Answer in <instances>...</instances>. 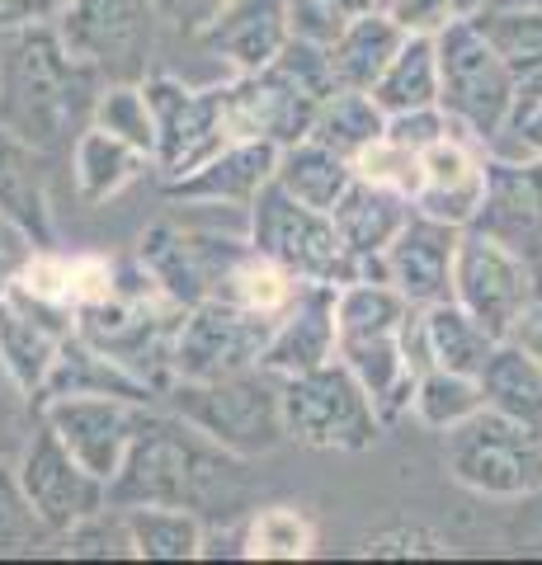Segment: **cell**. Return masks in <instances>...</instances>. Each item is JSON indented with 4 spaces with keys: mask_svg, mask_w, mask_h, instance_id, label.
<instances>
[{
    "mask_svg": "<svg viewBox=\"0 0 542 565\" xmlns=\"http://www.w3.org/2000/svg\"><path fill=\"white\" fill-rule=\"evenodd\" d=\"M246 462L251 457L226 452L174 411L147 405L124 467L109 481V504H180L203 519H232L251 486Z\"/></svg>",
    "mask_w": 542,
    "mask_h": 565,
    "instance_id": "6da1fadb",
    "label": "cell"
},
{
    "mask_svg": "<svg viewBox=\"0 0 542 565\" xmlns=\"http://www.w3.org/2000/svg\"><path fill=\"white\" fill-rule=\"evenodd\" d=\"M104 81L62 43L57 24L10 29L0 43V122L43 156L72 151L95 122Z\"/></svg>",
    "mask_w": 542,
    "mask_h": 565,
    "instance_id": "7a4b0ae2",
    "label": "cell"
},
{
    "mask_svg": "<svg viewBox=\"0 0 542 565\" xmlns=\"http://www.w3.org/2000/svg\"><path fill=\"white\" fill-rule=\"evenodd\" d=\"M336 316H340L336 359L369 386L382 424H396L411 411L415 377H419L406 353V326L415 316V302L382 278H359L340 288Z\"/></svg>",
    "mask_w": 542,
    "mask_h": 565,
    "instance_id": "3957f363",
    "label": "cell"
},
{
    "mask_svg": "<svg viewBox=\"0 0 542 565\" xmlns=\"http://www.w3.org/2000/svg\"><path fill=\"white\" fill-rule=\"evenodd\" d=\"M180 321H184V307L137 259V269L118 278V288L104 302L76 311V334L91 349H99L104 359H114L124 373L147 382L156 396H166V386L174 382L170 353H174Z\"/></svg>",
    "mask_w": 542,
    "mask_h": 565,
    "instance_id": "277c9868",
    "label": "cell"
},
{
    "mask_svg": "<svg viewBox=\"0 0 542 565\" xmlns=\"http://www.w3.org/2000/svg\"><path fill=\"white\" fill-rule=\"evenodd\" d=\"M166 411L189 419L199 434H208L236 457H265L288 438L284 386L265 367L213 382H170Z\"/></svg>",
    "mask_w": 542,
    "mask_h": 565,
    "instance_id": "5b68a950",
    "label": "cell"
},
{
    "mask_svg": "<svg viewBox=\"0 0 542 565\" xmlns=\"http://www.w3.org/2000/svg\"><path fill=\"white\" fill-rule=\"evenodd\" d=\"M444 467L463 490L486 500H533L542 494V429L481 405L444 434Z\"/></svg>",
    "mask_w": 542,
    "mask_h": 565,
    "instance_id": "8992f818",
    "label": "cell"
},
{
    "mask_svg": "<svg viewBox=\"0 0 542 565\" xmlns=\"http://www.w3.org/2000/svg\"><path fill=\"white\" fill-rule=\"evenodd\" d=\"M246 212H251V232H246L251 245L265 259L284 264L293 278L336 282V288L363 278V264L344 245L336 217L321 207H307L302 199H293L278 180H269L259 189V199Z\"/></svg>",
    "mask_w": 542,
    "mask_h": 565,
    "instance_id": "52a82bcc",
    "label": "cell"
},
{
    "mask_svg": "<svg viewBox=\"0 0 542 565\" xmlns=\"http://www.w3.org/2000/svg\"><path fill=\"white\" fill-rule=\"evenodd\" d=\"M514 66L500 57V47L486 39L477 20H453L439 33V109L463 132L481 137L486 147L500 137L519 99Z\"/></svg>",
    "mask_w": 542,
    "mask_h": 565,
    "instance_id": "ba28073f",
    "label": "cell"
},
{
    "mask_svg": "<svg viewBox=\"0 0 542 565\" xmlns=\"http://www.w3.org/2000/svg\"><path fill=\"white\" fill-rule=\"evenodd\" d=\"M284 386V424L288 438L307 448H326V452H369L382 438V415L378 401L340 359H330L311 373L297 377H278Z\"/></svg>",
    "mask_w": 542,
    "mask_h": 565,
    "instance_id": "9c48e42d",
    "label": "cell"
},
{
    "mask_svg": "<svg viewBox=\"0 0 542 565\" xmlns=\"http://www.w3.org/2000/svg\"><path fill=\"white\" fill-rule=\"evenodd\" d=\"M166 14L156 0H66L57 10L62 43L104 81H147V57Z\"/></svg>",
    "mask_w": 542,
    "mask_h": 565,
    "instance_id": "30bf717a",
    "label": "cell"
},
{
    "mask_svg": "<svg viewBox=\"0 0 542 565\" xmlns=\"http://www.w3.org/2000/svg\"><path fill=\"white\" fill-rule=\"evenodd\" d=\"M453 297L504 340L519 316L542 297V278L529 250L481 232V226H467L458 245V269H453Z\"/></svg>",
    "mask_w": 542,
    "mask_h": 565,
    "instance_id": "8fae6325",
    "label": "cell"
},
{
    "mask_svg": "<svg viewBox=\"0 0 542 565\" xmlns=\"http://www.w3.org/2000/svg\"><path fill=\"white\" fill-rule=\"evenodd\" d=\"M14 481H20L29 509L43 519V527L57 542L72 533L81 519H91L109 504V481H99V476L47 429L43 415L29 429L20 457H14Z\"/></svg>",
    "mask_w": 542,
    "mask_h": 565,
    "instance_id": "7c38bea8",
    "label": "cell"
},
{
    "mask_svg": "<svg viewBox=\"0 0 542 565\" xmlns=\"http://www.w3.org/2000/svg\"><path fill=\"white\" fill-rule=\"evenodd\" d=\"M274 334V316L246 311L236 302H199L184 311L180 334H174V382H213V377H236L259 367Z\"/></svg>",
    "mask_w": 542,
    "mask_h": 565,
    "instance_id": "4fadbf2b",
    "label": "cell"
},
{
    "mask_svg": "<svg viewBox=\"0 0 542 565\" xmlns=\"http://www.w3.org/2000/svg\"><path fill=\"white\" fill-rule=\"evenodd\" d=\"M147 99H151V118H156V170L166 180L199 170L208 156H217L226 141V118H222V90L208 85L174 81V76H147Z\"/></svg>",
    "mask_w": 542,
    "mask_h": 565,
    "instance_id": "5bb4252c",
    "label": "cell"
},
{
    "mask_svg": "<svg viewBox=\"0 0 542 565\" xmlns=\"http://www.w3.org/2000/svg\"><path fill=\"white\" fill-rule=\"evenodd\" d=\"M246 250H251V236L232 241V236H217V232H189V226L161 222L142 236L137 259H142V269L189 311L199 302L222 297L226 274L236 269V259Z\"/></svg>",
    "mask_w": 542,
    "mask_h": 565,
    "instance_id": "9a60e30c",
    "label": "cell"
},
{
    "mask_svg": "<svg viewBox=\"0 0 542 565\" xmlns=\"http://www.w3.org/2000/svg\"><path fill=\"white\" fill-rule=\"evenodd\" d=\"M217 90H222V118H226V137L232 141L293 147V141L311 137V122L321 114V99H311L302 85H293L274 66L236 71V81L217 85Z\"/></svg>",
    "mask_w": 542,
    "mask_h": 565,
    "instance_id": "2e32d148",
    "label": "cell"
},
{
    "mask_svg": "<svg viewBox=\"0 0 542 565\" xmlns=\"http://www.w3.org/2000/svg\"><path fill=\"white\" fill-rule=\"evenodd\" d=\"M39 415L99 481H114L137 438V424H142L147 405L128 396H109V392H76V396L43 401Z\"/></svg>",
    "mask_w": 542,
    "mask_h": 565,
    "instance_id": "e0dca14e",
    "label": "cell"
},
{
    "mask_svg": "<svg viewBox=\"0 0 542 565\" xmlns=\"http://www.w3.org/2000/svg\"><path fill=\"white\" fill-rule=\"evenodd\" d=\"M419 189H415V207L429 212L439 222L453 226H471L477 212L486 203V189H491V147L481 137L463 132L453 122V132L444 141L419 156Z\"/></svg>",
    "mask_w": 542,
    "mask_h": 565,
    "instance_id": "ac0fdd59",
    "label": "cell"
},
{
    "mask_svg": "<svg viewBox=\"0 0 542 565\" xmlns=\"http://www.w3.org/2000/svg\"><path fill=\"white\" fill-rule=\"evenodd\" d=\"M467 226L439 222L429 212H411L396 241L382 250V282L406 292L415 307L453 297V269H458V245Z\"/></svg>",
    "mask_w": 542,
    "mask_h": 565,
    "instance_id": "d6986e66",
    "label": "cell"
},
{
    "mask_svg": "<svg viewBox=\"0 0 542 565\" xmlns=\"http://www.w3.org/2000/svg\"><path fill=\"white\" fill-rule=\"evenodd\" d=\"M72 330H76V316L47 311L14 288L0 292V373L20 386L33 405L43 401L47 377L57 367V353Z\"/></svg>",
    "mask_w": 542,
    "mask_h": 565,
    "instance_id": "ffe728a7",
    "label": "cell"
},
{
    "mask_svg": "<svg viewBox=\"0 0 542 565\" xmlns=\"http://www.w3.org/2000/svg\"><path fill=\"white\" fill-rule=\"evenodd\" d=\"M340 288L336 282H302L297 297L288 302V311L274 321L269 334V349L259 367L274 377H297V373H311L336 359L340 349Z\"/></svg>",
    "mask_w": 542,
    "mask_h": 565,
    "instance_id": "44dd1931",
    "label": "cell"
},
{
    "mask_svg": "<svg viewBox=\"0 0 542 565\" xmlns=\"http://www.w3.org/2000/svg\"><path fill=\"white\" fill-rule=\"evenodd\" d=\"M274 141H226L217 156H208L199 170L166 180V199L174 203H213V207H251L259 189L274 180L278 170Z\"/></svg>",
    "mask_w": 542,
    "mask_h": 565,
    "instance_id": "7402d4cb",
    "label": "cell"
},
{
    "mask_svg": "<svg viewBox=\"0 0 542 565\" xmlns=\"http://www.w3.org/2000/svg\"><path fill=\"white\" fill-rule=\"evenodd\" d=\"M288 39H293L288 0H226L213 14V24L199 33V43L213 52V57L232 62L236 71L269 66Z\"/></svg>",
    "mask_w": 542,
    "mask_h": 565,
    "instance_id": "603a6c76",
    "label": "cell"
},
{
    "mask_svg": "<svg viewBox=\"0 0 542 565\" xmlns=\"http://www.w3.org/2000/svg\"><path fill=\"white\" fill-rule=\"evenodd\" d=\"M415 212V203L396 189H382L373 180H354L349 193L336 203V226L344 245L354 250V259L363 264V278H382V250L396 241V232L406 226V217Z\"/></svg>",
    "mask_w": 542,
    "mask_h": 565,
    "instance_id": "cb8c5ba5",
    "label": "cell"
},
{
    "mask_svg": "<svg viewBox=\"0 0 542 565\" xmlns=\"http://www.w3.org/2000/svg\"><path fill=\"white\" fill-rule=\"evenodd\" d=\"M471 226L519 245V250L538 245L542 241V166L504 161V156L491 151V189H486V203Z\"/></svg>",
    "mask_w": 542,
    "mask_h": 565,
    "instance_id": "d4e9b609",
    "label": "cell"
},
{
    "mask_svg": "<svg viewBox=\"0 0 542 565\" xmlns=\"http://www.w3.org/2000/svg\"><path fill=\"white\" fill-rule=\"evenodd\" d=\"M496 344H500V334L486 330L458 297L419 307V359H425V367H448V373H463V377H481Z\"/></svg>",
    "mask_w": 542,
    "mask_h": 565,
    "instance_id": "484cf974",
    "label": "cell"
},
{
    "mask_svg": "<svg viewBox=\"0 0 542 565\" xmlns=\"http://www.w3.org/2000/svg\"><path fill=\"white\" fill-rule=\"evenodd\" d=\"M156 166L142 147H132L128 137H118L109 128L91 122L76 147H72V180H76V193L81 203H109L114 193H124L132 180H142V170Z\"/></svg>",
    "mask_w": 542,
    "mask_h": 565,
    "instance_id": "4316f807",
    "label": "cell"
},
{
    "mask_svg": "<svg viewBox=\"0 0 542 565\" xmlns=\"http://www.w3.org/2000/svg\"><path fill=\"white\" fill-rule=\"evenodd\" d=\"M0 212L20 222L39 245H52V207H47L43 151L29 147L24 137H14L6 122H0Z\"/></svg>",
    "mask_w": 542,
    "mask_h": 565,
    "instance_id": "83f0119b",
    "label": "cell"
},
{
    "mask_svg": "<svg viewBox=\"0 0 542 565\" xmlns=\"http://www.w3.org/2000/svg\"><path fill=\"white\" fill-rule=\"evenodd\" d=\"M406 39L411 33L401 29L387 10H373V14H363V20H349L340 29V39L330 43V62H336L340 90H373Z\"/></svg>",
    "mask_w": 542,
    "mask_h": 565,
    "instance_id": "f1b7e54d",
    "label": "cell"
},
{
    "mask_svg": "<svg viewBox=\"0 0 542 565\" xmlns=\"http://www.w3.org/2000/svg\"><path fill=\"white\" fill-rule=\"evenodd\" d=\"M274 180L284 184L293 199H302L307 207H321V212H336V203L349 193V184L359 180L354 161H344L340 151L321 147V141H293V147L278 151V170Z\"/></svg>",
    "mask_w": 542,
    "mask_h": 565,
    "instance_id": "f546056e",
    "label": "cell"
},
{
    "mask_svg": "<svg viewBox=\"0 0 542 565\" xmlns=\"http://www.w3.org/2000/svg\"><path fill=\"white\" fill-rule=\"evenodd\" d=\"M369 95L382 104L387 118L415 114V109H439V39L411 33Z\"/></svg>",
    "mask_w": 542,
    "mask_h": 565,
    "instance_id": "4dcf8cb0",
    "label": "cell"
},
{
    "mask_svg": "<svg viewBox=\"0 0 542 565\" xmlns=\"http://www.w3.org/2000/svg\"><path fill=\"white\" fill-rule=\"evenodd\" d=\"M128 514V533L137 546V561H199L203 556V537H208V519L194 509L180 504H132Z\"/></svg>",
    "mask_w": 542,
    "mask_h": 565,
    "instance_id": "1f68e13d",
    "label": "cell"
},
{
    "mask_svg": "<svg viewBox=\"0 0 542 565\" xmlns=\"http://www.w3.org/2000/svg\"><path fill=\"white\" fill-rule=\"evenodd\" d=\"M477 382L486 392V405H496V411L542 429V363L523 344L500 340Z\"/></svg>",
    "mask_w": 542,
    "mask_h": 565,
    "instance_id": "d6a6232c",
    "label": "cell"
},
{
    "mask_svg": "<svg viewBox=\"0 0 542 565\" xmlns=\"http://www.w3.org/2000/svg\"><path fill=\"white\" fill-rule=\"evenodd\" d=\"M317 552V519L297 504H265L241 519L246 561H307Z\"/></svg>",
    "mask_w": 542,
    "mask_h": 565,
    "instance_id": "836d02e7",
    "label": "cell"
},
{
    "mask_svg": "<svg viewBox=\"0 0 542 565\" xmlns=\"http://www.w3.org/2000/svg\"><path fill=\"white\" fill-rule=\"evenodd\" d=\"M378 137H387V114L369 90H336L311 122V141L340 151L344 161H359Z\"/></svg>",
    "mask_w": 542,
    "mask_h": 565,
    "instance_id": "e575fe53",
    "label": "cell"
},
{
    "mask_svg": "<svg viewBox=\"0 0 542 565\" xmlns=\"http://www.w3.org/2000/svg\"><path fill=\"white\" fill-rule=\"evenodd\" d=\"M486 405V392L477 377L448 373V367H425L415 377V396H411V415L434 434L458 429L463 419H471Z\"/></svg>",
    "mask_w": 542,
    "mask_h": 565,
    "instance_id": "d590c367",
    "label": "cell"
},
{
    "mask_svg": "<svg viewBox=\"0 0 542 565\" xmlns=\"http://www.w3.org/2000/svg\"><path fill=\"white\" fill-rule=\"evenodd\" d=\"M486 39L500 47V57L514 66L519 81H533L542 71V10L533 6H491L477 14Z\"/></svg>",
    "mask_w": 542,
    "mask_h": 565,
    "instance_id": "8d00e7d4",
    "label": "cell"
},
{
    "mask_svg": "<svg viewBox=\"0 0 542 565\" xmlns=\"http://www.w3.org/2000/svg\"><path fill=\"white\" fill-rule=\"evenodd\" d=\"M95 122L118 132V137H128L132 147H142L156 161V118H151V99H147L142 81H109L104 85L99 104H95Z\"/></svg>",
    "mask_w": 542,
    "mask_h": 565,
    "instance_id": "74e56055",
    "label": "cell"
},
{
    "mask_svg": "<svg viewBox=\"0 0 542 565\" xmlns=\"http://www.w3.org/2000/svg\"><path fill=\"white\" fill-rule=\"evenodd\" d=\"M62 552L76 561H137V546L128 533V514L118 504H104L99 514L81 519L72 533L62 537Z\"/></svg>",
    "mask_w": 542,
    "mask_h": 565,
    "instance_id": "f35d334b",
    "label": "cell"
},
{
    "mask_svg": "<svg viewBox=\"0 0 542 565\" xmlns=\"http://www.w3.org/2000/svg\"><path fill=\"white\" fill-rule=\"evenodd\" d=\"M47 542H57V537L29 509L20 481H14V467H0V556H29Z\"/></svg>",
    "mask_w": 542,
    "mask_h": 565,
    "instance_id": "ab89813d",
    "label": "cell"
},
{
    "mask_svg": "<svg viewBox=\"0 0 542 565\" xmlns=\"http://www.w3.org/2000/svg\"><path fill=\"white\" fill-rule=\"evenodd\" d=\"M491 151L504 161H523V166H542V85L529 81L519 85V99L510 118H504L500 137L491 141Z\"/></svg>",
    "mask_w": 542,
    "mask_h": 565,
    "instance_id": "60d3db41",
    "label": "cell"
},
{
    "mask_svg": "<svg viewBox=\"0 0 542 565\" xmlns=\"http://www.w3.org/2000/svg\"><path fill=\"white\" fill-rule=\"evenodd\" d=\"M419 156H425V151H411V147H401V141H392V137H378L373 147L354 161V170H359V180L396 189V193H406V199L415 203L419 170H425V166H419Z\"/></svg>",
    "mask_w": 542,
    "mask_h": 565,
    "instance_id": "b9f144b4",
    "label": "cell"
},
{
    "mask_svg": "<svg viewBox=\"0 0 542 565\" xmlns=\"http://www.w3.org/2000/svg\"><path fill=\"white\" fill-rule=\"evenodd\" d=\"M354 556H387V561H415V556H453V542L434 527L419 523H396L378 527V533L354 542Z\"/></svg>",
    "mask_w": 542,
    "mask_h": 565,
    "instance_id": "7bdbcfd3",
    "label": "cell"
},
{
    "mask_svg": "<svg viewBox=\"0 0 542 565\" xmlns=\"http://www.w3.org/2000/svg\"><path fill=\"white\" fill-rule=\"evenodd\" d=\"M33 424H39V405L0 373V467H14V457H20Z\"/></svg>",
    "mask_w": 542,
    "mask_h": 565,
    "instance_id": "ee69618b",
    "label": "cell"
},
{
    "mask_svg": "<svg viewBox=\"0 0 542 565\" xmlns=\"http://www.w3.org/2000/svg\"><path fill=\"white\" fill-rule=\"evenodd\" d=\"M453 132V118L444 109H415V114H392L387 118V137L401 141L411 151H429L434 141H444Z\"/></svg>",
    "mask_w": 542,
    "mask_h": 565,
    "instance_id": "f6af8a7d",
    "label": "cell"
},
{
    "mask_svg": "<svg viewBox=\"0 0 542 565\" xmlns=\"http://www.w3.org/2000/svg\"><path fill=\"white\" fill-rule=\"evenodd\" d=\"M392 20L406 29V33H425V39H439V33L463 20L458 14V0H396V6L387 10Z\"/></svg>",
    "mask_w": 542,
    "mask_h": 565,
    "instance_id": "bcb514c9",
    "label": "cell"
},
{
    "mask_svg": "<svg viewBox=\"0 0 542 565\" xmlns=\"http://www.w3.org/2000/svg\"><path fill=\"white\" fill-rule=\"evenodd\" d=\"M33 250H39V241H33L14 217H6V212H0V292H6L10 282L20 278V269L29 264Z\"/></svg>",
    "mask_w": 542,
    "mask_h": 565,
    "instance_id": "7dc6e473",
    "label": "cell"
},
{
    "mask_svg": "<svg viewBox=\"0 0 542 565\" xmlns=\"http://www.w3.org/2000/svg\"><path fill=\"white\" fill-rule=\"evenodd\" d=\"M66 0H0V33L24 24H52Z\"/></svg>",
    "mask_w": 542,
    "mask_h": 565,
    "instance_id": "c3c4849f",
    "label": "cell"
},
{
    "mask_svg": "<svg viewBox=\"0 0 542 565\" xmlns=\"http://www.w3.org/2000/svg\"><path fill=\"white\" fill-rule=\"evenodd\" d=\"M222 6L226 0H156V10H161L166 20H174L180 29H189V33H203Z\"/></svg>",
    "mask_w": 542,
    "mask_h": 565,
    "instance_id": "681fc988",
    "label": "cell"
},
{
    "mask_svg": "<svg viewBox=\"0 0 542 565\" xmlns=\"http://www.w3.org/2000/svg\"><path fill=\"white\" fill-rule=\"evenodd\" d=\"M504 340H514V344H523V349H529V353H533V359L542 363V297H538V302H533L529 311H523V316H519V321H514V330H510V334H504Z\"/></svg>",
    "mask_w": 542,
    "mask_h": 565,
    "instance_id": "f907efd6",
    "label": "cell"
},
{
    "mask_svg": "<svg viewBox=\"0 0 542 565\" xmlns=\"http://www.w3.org/2000/svg\"><path fill=\"white\" fill-rule=\"evenodd\" d=\"M533 509L529 514H519L514 527H510V542L519 546V552H538L542 556V494H533Z\"/></svg>",
    "mask_w": 542,
    "mask_h": 565,
    "instance_id": "816d5d0a",
    "label": "cell"
},
{
    "mask_svg": "<svg viewBox=\"0 0 542 565\" xmlns=\"http://www.w3.org/2000/svg\"><path fill=\"white\" fill-rule=\"evenodd\" d=\"M321 6L336 14L340 24H349V20H363V14H373V10H378V0H321Z\"/></svg>",
    "mask_w": 542,
    "mask_h": 565,
    "instance_id": "f5cc1de1",
    "label": "cell"
},
{
    "mask_svg": "<svg viewBox=\"0 0 542 565\" xmlns=\"http://www.w3.org/2000/svg\"><path fill=\"white\" fill-rule=\"evenodd\" d=\"M491 6H533V10H542V0H491ZM486 6V10H491Z\"/></svg>",
    "mask_w": 542,
    "mask_h": 565,
    "instance_id": "db71d44e",
    "label": "cell"
},
{
    "mask_svg": "<svg viewBox=\"0 0 542 565\" xmlns=\"http://www.w3.org/2000/svg\"><path fill=\"white\" fill-rule=\"evenodd\" d=\"M396 6V0H378V10H392Z\"/></svg>",
    "mask_w": 542,
    "mask_h": 565,
    "instance_id": "11a10c76",
    "label": "cell"
},
{
    "mask_svg": "<svg viewBox=\"0 0 542 565\" xmlns=\"http://www.w3.org/2000/svg\"><path fill=\"white\" fill-rule=\"evenodd\" d=\"M533 81H538V85H542V71H538V76H533ZM523 85H529V81H523Z\"/></svg>",
    "mask_w": 542,
    "mask_h": 565,
    "instance_id": "9f6ffc18",
    "label": "cell"
}]
</instances>
